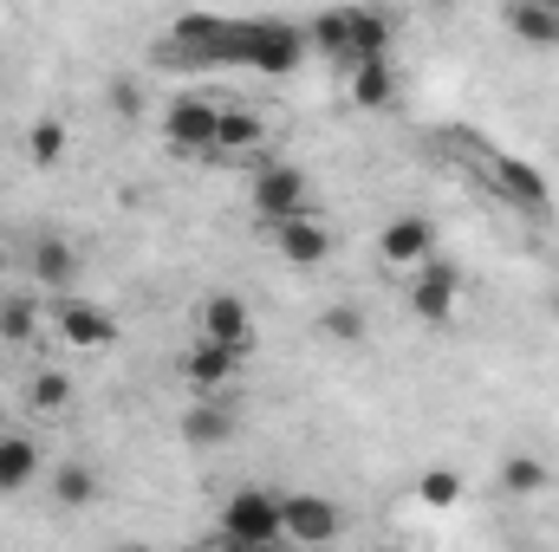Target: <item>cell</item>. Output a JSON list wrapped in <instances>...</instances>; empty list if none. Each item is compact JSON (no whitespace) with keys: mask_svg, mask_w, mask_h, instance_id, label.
<instances>
[{"mask_svg":"<svg viewBox=\"0 0 559 552\" xmlns=\"http://www.w3.org/2000/svg\"><path fill=\"white\" fill-rule=\"evenodd\" d=\"M215 527H222L228 547H241V552L274 547L280 540V494H267V488H241V494H228Z\"/></svg>","mask_w":559,"mask_h":552,"instance_id":"obj_1","label":"cell"},{"mask_svg":"<svg viewBox=\"0 0 559 552\" xmlns=\"http://www.w3.org/2000/svg\"><path fill=\"white\" fill-rule=\"evenodd\" d=\"M306 52H312V46H306V26H293V20H241V65L280 79V72H293Z\"/></svg>","mask_w":559,"mask_h":552,"instance_id":"obj_2","label":"cell"},{"mask_svg":"<svg viewBox=\"0 0 559 552\" xmlns=\"http://www.w3.org/2000/svg\"><path fill=\"white\" fill-rule=\"evenodd\" d=\"M254 215L267 221V228H286V221H306L312 215V182L293 169V163H267L261 176H254Z\"/></svg>","mask_w":559,"mask_h":552,"instance_id":"obj_3","label":"cell"},{"mask_svg":"<svg viewBox=\"0 0 559 552\" xmlns=\"http://www.w3.org/2000/svg\"><path fill=\"white\" fill-rule=\"evenodd\" d=\"M338 533H345L338 501H325V494H280V540L286 547H332Z\"/></svg>","mask_w":559,"mask_h":552,"instance_id":"obj_4","label":"cell"},{"mask_svg":"<svg viewBox=\"0 0 559 552\" xmlns=\"http://www.w3.org/2000/svg\"><path fill=\"white\" fill-rule=\"evenodd\" d=\"M267 118L261 111H248V105H222V131H215V156L209 163H254V176L274 163L267 156Z\"/></svg>","mask_w":559,"mask_h":552,"instance_id":"obj_5","label":"cell"},{"mask_svg":"<svg viewBox=\"0 0 559 552\" xmlns=\"http://www.w3.org/2000/svg\"><path fill=\"white\" fill-rule=\"evenodd\" d=\"M215 131H222V105L202 98V92H189L163 111V137L176 149H189V156H215Z\"/></svg>","mask_w":559,"mask_h":552,"instance_id":"obj_6","label":"cell"},{"mask_svg":"<svg viewBox=\"0 0 559 552\" xmlns=\"http://www.w3.org/2000/svg\"><path fill=\"white\" fill-rule=\"evenodd\" d=\"M488 176H495V189H501L521 215H547V208H554V182H547L527 156H501V149H488Z\"/></svg>","mask_w":559,"mask_h":552,"instance_id":"obj_7","label":"cell"},{"mask_svg":"<svg viewBox=\"0 0 559 552\" xmlns=\"http://www.w3.org/2000/svg\"><path fill=\"white\" fill-rule=\"evenodd\" d=\"M52 325H59V338H66L72 351H105V345L118 338V319H111L98 299H79V292H66V299L52 305Z\"/></svg>","mask_w":559,"mask_h":552,"instance_id":"obj_8","label":"cell"},{"mask_svg":"<svg viewBox=\"0 0 559 552\" xmlns=\"http://www.w3.org/2000/svg\"><path fill=\"white\" fill-rule=\"evenodd\" d=\"M378 261H384V267H423V261H436V228H429L423 215H397V221H384V235H378Z\"/></svg>","mask_w":559,"mask_h":552,"instance_id":"obj_9","label":"cell"},{"mask_svg":"<svg viewBox=\"0 0 559 552\" xmlns=\"http://www.w3.org/2000/svg\"><path fill=\"white\" fill-rule=\"evenodd\" d=\"M455 292H462V274L449 261H423L417 279H411V312H417L423 325H442L455 312Z\"/></svg>","mask_w":559,"mask_h":552,"instance_id":"obj_10","label":"cell"},{"mask_svg":"<svg viewBox=\"0 0 559 552\" xmlns=\"http://www.w3.org/2000/svg\"><path fill=\"white\" fill-rule=\"evenodd\" d=\"M195 319H202V338H209V345H228V351H248V338H254V319H248V299H235V292H209Z\"/></svg>","mask_w":559,"mask_h":552,"instance_id":"obj_11","label":"cell"},{"mask_svg":"<svg viewBox=\"0 0 559 552\" xmlns=\"http://www.w3.org/2000/svg\"><path fill=\"white\" fill-rule=\"evenodd\" d=\"M280 248V261H293V267H319V261H332V228L319 221V215H306V221H286V228H267Z\"/></svg>","mask_w":559,"mask_h":552,"instance_id":"obj_12","label":"cell"},{"mask_svg":"<svg viewBox=\"0 0 559 552\" xmlns=\"http://www.w3.org/2000/svg\"><path fill=\"white\" fill-rule=\"evenodd\" d=\"M508 33L527 46H559V0H508L501 7Z\"/></svg>","mask_w":559,"mask_h":552,"instance_id":"obj_13","label":"cell"},{"mask_svg":"<svg viewBox=\"0 0 559 552\" xmlns=\"http://www.w3.org/2000/svg\"><path fill=\"white\" fill-rule=\"evenodd\" d=\"M241 358H248V351H228V345H209V338H202V345L182 358V377H189L195 391H228V377L241 371Z\"/></svg>","mask_w":559,"mask_h":552,"instance_id":"obj_14","label":"cell"},{"mask_svg":"<svg viewBox=\"0 0 559 552\" xmlns=\"http://www.w3.org/2000/svg\"><path fill=\"white\" fill-rule=\"evenodd\" d=\"M384 52H391V20L352 7V59H345V65H352V72H358V65H384Z\"/></svg>","mask_w":559,"mask_h":552,"instance_id":"obj_15","label":"cell"},{"mask_svg":"<svg viewBox=\"0 0 559 552\" xmlns=\"http://www.w3.org/2000/svg\"><path fill=\"white\" fill-rule=\"evenodd\" d=\"M39 475V442L33 435H0V494H20Z\"/></svg>","mask_w":559,"mask_h":552,"instance_id":"obj_16","label":"cell"},{"mask_svg":"<svg viewBox=\"0 0 559 552\" xmlns=\"http://www.w3.org/2000/svg\"><path fill=\"white\" fill-rule=\"evenodd\" d=\"M352 105H358V111H391V105H397V72H391V59L352 72Z\"/></svg>","mask_w":559,"mask_h":552,"instance_id":"obj_17","label":"cell"},{"mask_svg":"<svg viewBox=\"0 0 559 552\" xmlns=\"http://www.w3.org/2000/svg\"><path fill=\"white\" fill-rule=\"evenodd\" d=\"M182 435H189V442H195V448H222V442H228V435H235V410H228V404H215V397H209V404H195V410L182 416Z\"/></svg>","mask_w":559,"mask_h":552,"instance_id":"obj_18","label":"cell"},{"mask_svg":"<svg viewBox=\"0 0 559 552\" xmlns=\"http://www.w3.org/2000/svg\"><path fill=\"white\" fill-rule=\"evenodd\" d=\"M33 274L46 279V286H72V274H79V254H72V241H59V235H46L39 248H33Z\"/></svg>","mask_w":559,"mask_h":552,"instance_id":"obj_19","label":"cell"},{"mask_svg":"<svg viewBox=\"0 0 559 552\" xmlns=\"http://www.w3.org/2000/svg\"><path fill=\"white\" fill-rule=\"evenodd\" d=\"M52 501H59V507H92V501H98V468H85V461L52 468Z\"/></svg>","mask_w":559,"mask_h":552,"instance_id":"obj_20","label":"cell"},{"mask_svg":"<svg viewBox=\"0 0 559 552\" xmlns=\"http://www.w3.org/2000/svg\"><path fill=\"white\" fill-rule=\"evenodd\" d=\"M306 46L312 52H332V59H352V13H319L306 26Z\"/></svg>","mask_w":559,"mask_h":552,"instance_id":"obj_21","label":"cell"},{"mask_svg":"<svg viewBox=\"0 0 559 552\" xmlns=\"http://www.w3.org/2000/svg\"><path fill=\"white\" fill-rule=\"evenodd\" d=\"M547 481H554V475H547L540 455H508V461H501V488H508V494H547Z\"/></svg>","mask_w":559,"mask_h":552,"instance_id":"obj_22","label":"cell"},{"mask_svg":"<svg viewBox=\"0 0 559 552\" xmlns=\"http://www.w3.org/2000/svg\"><path fill=\"white\" fill-rule=\"evenodd\" d=\"M66 149H72V131H66L59 118H39V124L26 131V156H33L39 169H52V163H59Z\"/></svg>","mask_w":559,"mask_h":552,"instance_id":"obj_23","label":"cell"},{"mask_svg":"<svg viewBox=\"0 0 559 552\" xmlns=\"http://www.w3.org/2000/svg\"><path fill=\"white\" fill-rule=\"evenodd\" d=\"M39 332V305L33 299H0V338L7 345H26Z\"/></svg>","mask_w":559,"mask_h":552,"instance_id":"obj_24","label":"cell"},{"mask_svg":"<svg viewBox=\"0 0 559 552\" xmlns=\"http://www.w3.org/2000/svg\"><path fill=\"white\" fill-rule=\"evenodd\" d=\"M417 501L423 507H436V514L455 507V501H462V475H455V468H429V475L417 481Z\"/></svg>","mask_w":559,"mask_h":552,"instance_id":"obj_25","label":"cell"},{"mask_svg":"<svg viewBox=\"0 0 559 552\" xmlns=\"http://www.w3.org/2000/svg\"><path fill=\"white\" fill-rule=\"evenodd\" d=\"M66 404H72V377L66 371H39L33 377V410L52 416V410H66Z\"/></svg>","mask_w":559,"mask_h":552,"instance_id":"obj_26","label":"cell"},{"mask_svg":"<svg viewBox=\"0 0 559 552\" xmlns=\"http://www.w3.org/2000/svg\"><path fill=\"white\" fill-rule=\"evenodd\" d=\"M319 332L338 338V345H358V338H365V312H358V305H332V312L319 319Z\"/></svg>","mask_w":559,"mask_h":552,"instance_id":"obj_27","label":"cell"},{"mask_svg":"<svg viewBox=\"0 0 559 552\" xmlns=\"http://www.w3.org/2000/svg\"><path fill=\"white\" fill-rule=\"evenodd\" d=\"M202 552H241V547H228V540H215V547H202Z\"/></svg>","mask_w":559,"mask_h":552,"instance_id":"obj_28","label":"cell"},{"mask_svg":"<svg viewBox=\"0 0 559 552\" xmlns=\"http://www.w3.org/2000/svg\"><path fill=\"white\" fill-rule=\"evenodd\" d=\"M254 552H293V547H286V540H274V547H254Z\"/></svg>","mask_w":559,"mask_h":552,"instance_id":"obj_29","label":"cell"},{"mask_svg":"<svg viewBox=\"0 0 559 552\" xmlns=\"http://www.w3.org/2000/svg\"><path fill=\"white\" fill-rule=\"evenodd\" d=\"M111 552H156V547H111Z\"/></svg>","mask_w":559,"mask_h":552,"instance_id":"obj_30","label":"cell"},{"mask_svg":"<svg viewBox=\"0 0 559 552\" xmlns=\"http://www.w3.org/2000/svg\"><path fill=\"white\" fill-rule=\"evenodd\" d=\"M554 319H559V292H554Z\"/></svg>","mask_w":559,"mask_h":552,"instance_id":"obj_31","label":"cell"},{"mask_svg":"<svg viewBox=\"0 0 559 552\" xmlns=\"http://www.w3.org/2000/svg\"><path fill=\"white\" fill-rule=\"evenodd\" d=\"M0 274H7V254H0Z\"/></svg>","mask_w":559,"mask_h":552,"instance_id":"obj_32","label":"cell"}]
</instances>
